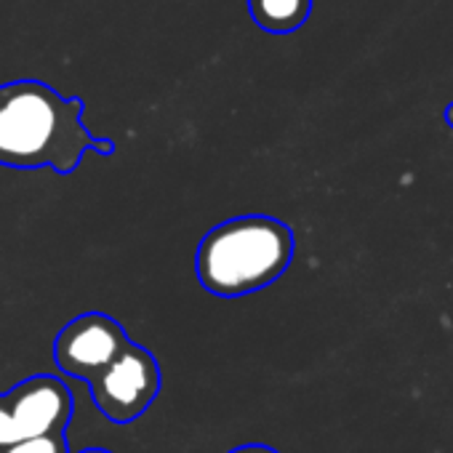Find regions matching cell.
<instances>
[{"label": "cell", "instance_id": "cell-1", "mask_svg": "<svg viewBox=\"0 0 453 453\" xmlns=\"http://www.w3.org/2000/svg\"><path fill=\"white\" fill-rule=\"evenodd\" d=\"M83 99L62 96L43 81L0 86V165L70 176L86 152L115 155L112 139H99L83 126Z\"/></svg>", "mask_w": 453, "mask_h": 453}, {"label": "cell", "instance_id": "cell-2", "mask_svg": "<svg viewBox=\"0 0 453 453\" xmlns=\"http://www.w3.org/2000/svg\"><path fill=\"white\" fill-rule=\"evenodd\" d=\"M296 254L294 230L267 213H243L200 238L195 275L203 291L219 299H241L278 283Z\"/></svg>", "mask_w": 453, "mask_h": 453}, {"label": "cell", "instance_id": "cell-3", "mask_svg": "<svg viewBox=\"0 0 453 453\" xmlns=\"http://www.w3.org/2000/svg\"><path fill=\"white\" fill-rule=\"evenodd\" d=\"M75 413L70 387L51 373H35L9 392H0V450L67 432Z\"/></svg>", "mask_w": 453, "mask_h": 453}, {"label": "cell", "instance_id": "cell-4", "mask_svg": "<svg viewBox=\"0 0 453 453\" xmlns=\"http://www.w3.org/2000/svg\"><path fill=\"white\" fill-rule=\"evenodd\" d=\"M160 389V363L147 347L136 342H128L126 349L88 381L96 411L120 426L142 418L157 400Z\"/></svg>", "mask_w": 453, "mask_h": 453}, {"label": "cell", "instance_id": "cell-5", "mask_svg": "<svg viewBox=\"0 0 453 453\" xmlns=\"http://www.w3.org/2000/svg\"><path fill=\"white\" fill-rule=\"evenodd\" d=\"M126 328L107 312H83L65 323L54 339L57 368L81 381H91L104 371L128 344Z\"/></svg>", "mask_w": 453, "mask_h": 453}, {"label": "cell", "instance_id": "cell-6", "mask_svg": "<svg viewBox=\"0 0 453 453\" xmlns=\"http://www.w3.org/2000/svg\"><path fill=\"white\" fill-rule=\"evenodd\" d=\"M249 12L262 30L286 35L310 19L312 0H249Z\"/></svg>", "mask_w": 453, "mask_h": 453}, {"label": "cell", "instance_id": "cell-7", "mask_svg": "<svg viewBox=\"0 0 453 453\" xmlns=\"http://www.w3.org/2000/svg\"><path fill=\"white\" fill-rule=\"evenodd\" d=\"M0 453H70V440H67V432H54V434L38 437V440L12 445V448L0 450ZM81 453H112V450H107V448H86Z\"/></svg>", "mask_w": 453, "mask_h": 453}, {"label": "cell", "instance_id": "cell-8", "mask_svg": "<svg viewBox=\"0 0 453 453\" xmlns=\"http://www.w3.org/2000/svg\"><path fill=\"white\" fill-rule=\"evenodd\" d=\"M226 453H280V450L273 448V445H265V442H246V445H238V448L226 450Z\"/></svg>", "mask_w": 453, "mask_h": 453}, {"label": "cell", "instance_id": "cell-9", "mask_svg": "<svg viewBox=\"0 0 453 453\" xmlns=\"http://www.w3.org/2000/svg\"><path fill=\"white\" fill-rule=\"evenodd\" d=\"M442 120L448 123V128H453V102L445 107V112H442Z\"/></svg>", "mask_w": 453, "mask_h": 453}]
</instances>
